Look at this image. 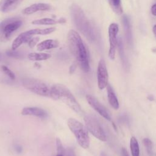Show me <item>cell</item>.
Wrapping results in <instances>:
<instances>
[{
  "label": "cell",
  "instance_id": "cell-1",
  "mask_svg": "<svg viewBox=\"0 0 156 156\" xmlns=\"http://www.w3.org/2000/svg\"><path fill=\"white\" fill-rule=\"evenodd\" d=\"M68 43L71 53L76 57L83 71H90L89 58L87 48L79 33L74 30H70L67 35Z\"/></svg>",
  "mask_w": 156,
  "mask_h": 156
},
{
  "label": "cell",
  "instance_id": "cell-2",
  "mask_svg": "<svg viewBox=\"0 0 156 156\" xmlns=\"http://www.w3.org/2000/svg\"><path fill=\"white\" fill-rule=\"evenodd\" d=\"M54 99L60 100L74 112L79 113L81 112V108L74 95L64 85L57 83L51 87Z\"/></svg>",
  "mask_w": 156,
  "mask_h": 156
},
{
  "label": "cell",
  "instance_id": "cell-3",
  "mask_svg": "<svg viewBox=\"0 0 156 156\" xmlns=\"http://www.w3.org/2000/svg\"><path fill=\"white\" fill-rule=\"evenodd\" d=\"M70 130L76 136L79 144L83 149L88 148L90 139L87 127L74 118H69L67 122Z\"/></svg>",
  "mask_w": 156,
  "mask_h": 156
},
{
  "label": "cell",
  "instance_id": "cell-4",
  "mask_svg": "<svg viewBox=\"0 0 156 156\" xmlns=\"http://www.w3.org/2000/svg\"><path fill=\"white\" fill-rule=\"evenodd\" d=\"M23 87L32 93L45 97L53 98L51 87L42 80L34 78H25L23 80Z\"/></svg>",
  "mask_w": 156,
  "mask_h": 156
},
{
  "label": "cell",
  "instance_id": "cell-5",
  "mask_svg": "<svg viewBox=\"0 0 156 156\" xmlns=\"http://www.w3.org/2000/svg\"><path fill=\"white\" fill-rule=\"evenodd\" d=\"M84 121L87 130L94 136L102 141L107 140L106 135L103 128L96 116L92 115H87L84 117Z\"/></svg>",
  "mask_w": 156,
  "mask_h": 156
},
{
  "label": "cell",
  "instance_id": "cell-6",
  "mask_svg": "<svg viewBox=\"0 0 156 156\" xmlns=\"http://www.w3.org/2000/svg\"><path fill=\"white\" fill-rule=\"evenodd\" d=\"M23 24L18 18H10L4 20L0 23V39L9 40L12 33L20 28Z\"/></svg>",
  "mask_w": 156,
  "mask_h": 156
},
{
  "label": "cell",
  "instance_id": "cell-7",
  "mask_svg": "<svg viewBox=\"0 0 156 156\" xmlns=\"http://www.w3.org/2000/svg\"><path fill=\"white\" fill-rule=\"evenodd\" d=\"M71 13L74 19L73 20L77 28H79L85 35H86L87 37H91L89 27L90 24L86 20L82 10L77 5H73L71 7Z\"/></svg>",
  "mask_w": 156,
  "mask_h": 156
},
{
  "label": "cell",
  "instance_id": "cell-8",
  "mask_svg": "<svg viewBox=\"0 0 156 156\" xmlns=\"http://www.w3.org/2000/svg\"><path fill=\"white\" fill-rule=\"evenodd\" d=\"M119 31V26L116 23H112L108 27V37L110 48L108 57L111 60H114L115 57L116 50L118 44L117 35Z\"/></svg>",
  "mask_w": 156,
  "mask_h": 156
},
{
  "label": "cell",
  "instance_id": "cell-9",
  "mask_svg": "<svg viewBox=\"0 0 156 156\" xmlns=\"http://www.w3.org/2000/svg\"><path fill=\"white\" fill-rule=\"evenodd\" d=\"M98 85L100 90L104 89L108 84V71L106 64L104 59H101L99 62L97 69Z\"/></svg>",
  "mask_w": 156,
  "mask_h": 156
},
{
  "label": "cell",
  "instance_id": "cell-10",
  "mask_svg": "<svg viewBox=\"0 0 156 156\" xmlns=\"http://www.w3.org/2000/svg\"><path fill=\"white\" fill-rule=\"evenodd\" d=\"M86 99L89 105L94 110H95L100 115H101L102 117H104L108 121L111 120L112 118L110 113L107 110V108L97 100L96 98H95L94 96L88 94L86 96Z\"/></svg>",
  "mask_w": 156,
  "mask_h": 156
},
{
  "label": "cell",
  "instance_id": "cell-11",
  "mask_svg": "<svg viewBox=\"0 0 156 156\" xmlns=\"http://www.w3.org/2000/svg\"><path fill=\"white\" fill-rule=\"evenodd\" d=\"M51 9V5L46 3H37L34 4L25 9L22 11V13L24 15H31L35 12L40 11H46Z\"/></svg>",
  "mask_w": 156,
  "mask_h": 156
},
{
  "label": "cell",
  "instance_id": "cell-12",
  "mask_svg": "<svg viewBox=\"0 0 156 156\" xmlns=\"http://www.w3.org/2000/svg\"><path fill=\"white\" fill-rule=\"evenodd\" d=\"M23 0H1L0 11L7 13L15 10Z\"/></svg>",
  "mask_w": 156,
  "mask_h": 156
},
{
  "label": "cell",
  "instance_id": "cell-13",
  "mask_svg": "<svg viewBox=\"0 0 156 156\" xmlns=\"http://www.w3.org/2000/svg\"><path fill=\"white\" fill-rule=\"evenodd\" d=\"M21 114L24 116H35L39 118H46V112L38 107H25L21 111Z\"/></svg>",
  "mask_w": 156,
  "mask_h": 156
},
{
  "label": "cell",
  "instance_id": "cell-14",
  "mask_svg": "<svg viewBox=\"0 0 156 156\" xmlns=\"http://www.w3.org/2000/svg\"><path fill=\"white\" fill-rule=\"evenodd\" d=\"M59 42L57 40L48 39L41 41L37 46V49L39 51H43L44 50L51 49L58 47Z\"/></svg>",
  "mask_w": 156,
  "mask_h": 156
},
{
  "label": "cell",
  "instance_id": "cell-15",
  "mask_svg": "<svg viewBox=\"0 0 156 156\" xmlns=\"http://www.w3.org/2000/svg\"><path fill=\"white\" fill-rule=\"evenodd\" d=\"M106 87L107 91V98L109 104L115 110H118L119 107V104L113 88H112L111 85L108 83L107 84Z\"/></svg>",
  "mask_w": 156,
  "mask_h": 156
},
{
  "label": "cell",
  "instance_id": "cell-16",
  "mask_svg": "<svg viewBox=\"0 0 156 156\" xmlns=\"http://www.w3.org/2000/svg\"><path fill=\"white\" fill-rule=\"evenodd\" d=\"M65 22L66 20L63 18L58 20H55L50 18H44L38 20H35L32 22V24L35 25H53L57 23H64Z\"/></svg>",
  "mask_w": 156,
  "mask_h": 156
},
{
  "label": "cell",
  "instance_id": "cell-17",
  "mask_svg": "<svg viewBox=\"0 0 156 156\" xmlns=\"http://www.w3.org/2000/svg\"><path fill=\"white\" fill-rule=\"evenodd\" d=\"M29 60L32 61H40L48 60L51 57V55L48 53H30L27 56Z\"/></svg>",
  "mask_w": 156,
  "mask_h": 156
},
{
  "label": "cell",
  "instance_id": "cell-18",
  "mask_svg": "<svg viewBox=\"0 0 156 156\" xmlns=\"http://www.w3.org/2000/svg\"><path fill=\"white\" fill-rule=\"evenodd\" d=\"M130 148L132 156H140L139 144L135 137L132 136L130 140Z\"/></svg>",
  "mask_w": 156,
  "mask_h": 156
},
{
  "label": "cell",
  "instance_id": "cell-19",
  "mask_svg": "<svg viewBox=\"0 0 156 156\" xmlns=\"http://www.w3.org/2000/svg\"><path fill=\"white\" fill-rule=\"evenodd\" d=\"M111 6L114 12L118 14L121 15L122 13V8L121 7V0H110Z\"/></svg>",
  "mask_w": 156,
  "mask_h": 156
},
{
  "label": "cell",
  "instance_id": "cell-20",
  "mask_svg": "<svg viewBox=\"0 0 156 156\" xmlns=\"http://www.w3.org/2000/svg\"><path fill=\"white\" fill-rule=\"evenodd\" d=\"M143 143L146 149V151L149 156L153 155V144L151 140L149 138H144Z\"/></svg>",
  "mask_w": 156,
  "mask_h": 156
},
{
  "label": "cell",
  "instance_id": "cell-21",
  "mask_svg": "<svg viewBox=\"0 0 156 156\" xmlns=\"http://www.w3.org/2000/svg\"><path fill=\"white\" fill-rule=\"evenodd\" d=\"M123 22H124V27H125L126 37L128 39V41H130L131 40V30H130V28L129 21L127 19V16H124Z\"/></svg>",
  "mask_w": 156,
  "mask_h": 156
},
{
  "label": "cell",
  "instance_id": "cell-22",
  "mask_svg": "<svg viewBox=\"0 0 156 156\" xmlns=\"http://www.w3.org/2000/svg\"><path fill=\"white\" fill-rule=\"evenodd\" d=\"M56 144H57V154H60L63 155L65 148L63 146L61 141L58 139H56Z\"/></svg>",
  "mask_w": 156,
  "mask_h": 156
},
{
  "label": "cell",
  "instance_id": "cell-23",
  "mask_svg": "<svg viewBox=\"0 0 156 156\" xmlns=\"http://www.w3.org/2000/svg\"><path fill=\"white\" fill-rule=\"evenodd\" d=\"M1 68H2V71H3L10 79H13V80L15 79V76L14 73H13L9 68H7L6 66L3 65V66H2Z\"/></svg>",
  "mask_w": 156,
  "mask_h": 156
},
{
  "label": "cell",
  "instance_id": "cell-24",
  "mask_svg": "<svg viewBox=\"0 0 156 156\" xmlns=\"http://www.w3.org/2000/svg\"><path fill=\"white\" fill-rule=\"evenodd\" d=\"M38 41H39V37H32L29 40V41L27 42L28 43V45H29V46L30 48H34L37 44V43H38Z\"/></svg>",
  "mask_w": 156,
  "mask_h": 156
},
{
  "label": "cell",
  "instance_id": "cell-25",
  "mask_svg": "<svg viewBox=\"0 0 156 156\" xmlns=\"http://www.w3.org/2000/svg\"><path fill=\"white\" fill-rule=\"evenodd\" d=\"M63 156H75V153L74 150L71 148L65 149Z\"/></svg>",
  "mask_w": 156,
  "mask_h": 156
},
{
  "label": "cell",
  "instance_id": "cell-26",
  "mask_svg": "<svg viewBox=\"0 0 156 156\" xmlns=\"http://www.w3.org/2000/svg\"><path fill=\"white\" fill-rule=\"evenodd\" d=\"M7 54L10 57H13L15 58H20L21 57V54L19 52H15L13 50L9 51L8 52H7Z\"/></svg>",
  "mask_w": 156,
  "mask_h": 156
},
{
  "label": "cell",
  "instance_id": "cell-27",
  "mask_svg": "<svg viewBox=\"0 0 156 156\" xmlns=\"http://www.w3.org/2000/svg\"><path fill=\"white\" fill-rule=\"evenodd\" d=\"M151 13L154 15V16H156V3L154 4L152 7H151Z\"/></svg>",
  "mask_w": 156,
  "mask_h": 156
},
{
  "label": "cell",
  "instance_id": "cell-28",
  "mask_svg": "<svg viewBox=\"0 0 156 156\" xmlns=\"http://www.w3.org/2000/svg\"><path fill=\"white\" fill-rule=\"evenodd\" d=\"M121 155L122 156H129L128 152L125 148H122L121 149Z\"/></svg>",
  "mask_w": 156,
  "mask_h": 156
},
{
  "label": "cell",
  "instance_id": "cell-29",
  "mask_svg": "<svg viewBox=\"0 0 156 156\" xmlns=\"http://www.w3.org/2000/svg\"><path fill=\"white\" fill-rule=\"evenodd\" d=\"M76 70V66L74 65H72L70 67H69V72L70 74H72L74 72V71Z\"/></svg>",
  "mask_w": 156,
  "mask_h": 156
},
{
  "label": "cell",
  "instance_id": "cell-30",
  "mask_svg": "<svg viewBox=\"0 0 156 156\" xmlns=\"http://www.w3.org/2000/svg\"><path fill=\"white\" fill-rule=\"evenodd\" d=\"M15 150L16 151V152H18V153H20V152H21V151H22V147H21L20 146H19V145L15 146Z\"/></svg>",
  "mask_w": 156,
  "mask_h": 156
},
{
  "label": "cell",
  "instance_id": "cell-31",
  "mask_svg": "<svg viewBox=\"0 0 156 156\" xmlns=\"http://www.w3.org/2000/svg\"><path fill=\"white\" fill-rule=\"evenodd\" d=\"M152 30H153V32H154V35H155V36L156 37V24L155 25H154V27H153V29H152Z\"/></svg>",
  "mask_w": 156,
  "mask_h": 156
},
{
  "label": "cell",
  "instance_id": "cell-32",
  "mask_svg": "<svg viewBox=\"0 0 156 156\" xmlns=\"http://www.w3.org/2000/svg\"><path fill=\"white\" fill-rule=\"evenodd\" d=\"M100 156H108L104 152H102L100 154Z\"/></svg>",
  "mask_w": 156,
  "mask_h": 156
},
{
  "label": "cell",
  "instance_id": "cell-33",
  "mask_svg": "<svg viewBox=\"0 0 156 156\" xmlns=\"http://www.w3.org/2000/svg\"><path fill=\"white\" fill-rule=\"evenodd\" d=\"M54 156H63V155H60V154H57V155H54Z\"/></svg>",
  "mask_w": 156,
  "mask_h": 156
}]
</instances>
